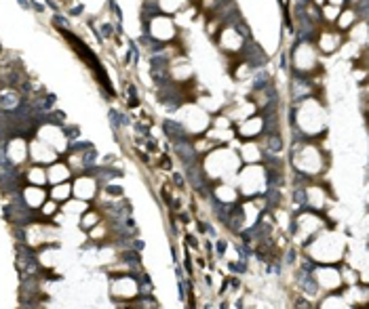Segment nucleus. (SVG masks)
Segmentation results:
<instances>
[{
	"instance_id": "nucleus-1",
	"label": "nucleus",
	"mask_w": 369,
	"mask_h": 309,
	"mask_svg": "<svg viewBox=\"0 0 369 309\" xmlns=\"http://www.w3.org/2000/svg\"><path fill=\"white\" fill-rule=\"evenodd\" d=\"M15 99H17V97H15L13 93H4V95H0V105H2V107H13V105H15Z\"/></svg>"
}]
</instances>
